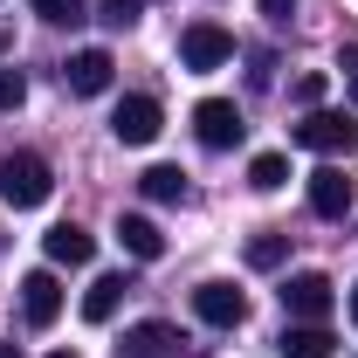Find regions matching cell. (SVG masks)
<instances>
[{"label": "cell", "instance_id": "cell-28", "mask_svg": "<svg viewBox=\"0 0 358 358\" xmlns=\"http://www.w3.org/2000/svg\"><path fill=\"white\" fill-rule=\"evenodd\" d=\"M55 358H76V352H55Z\"/></svg>", "mask_w": 358, "mask_h": 358}, {"label": "cell", "instance_id": "cell-1", "mask_svg": "<svg viewBox=\"0 0 358 358\" xmlns=\"http://www.w3.org/2000/svg\"><path fill=\"white\" fill-rule=\"evenodd\" d=\"M48 193H55V173H48L35 152H7L0 159V200L7 207H42Z\"/></svg>", "mask_w": 358, "mask_h": 358}, {"label": "cell", "instance_id": "cell-27", "mask_svg": "<svg viewBox=\"0 0 358 358\" xmlns=\"http://www.w3.org/2000/svg\"><path fill=\"white\" fill-rule=\"evenodd\" d=\"M352 324H358V289H352Z\"/></svg>", "mask_w": 358, "mask_h": 358}, {"label": "cell", "instance_id": "cell-22", "mask_svg": "<svg viewBox=\"0 0 358 358\" xmlns=\"http://www.w3.org/2000/svg\"><path fill=\"white\" fill-rule=\"evenodd\" d=\"M317 96H324V76H303V83H296V103H310V110H317Z\"/></svg>", "mask_w": 358, "mask_h": 358}, {"label": "cell", "instance_id": "cell-10", "mask_svg": "<svg viewBox=\"0 0 358 358\" xmlns=\"http://www.w3.org/2000/svg\"><path fill=\"white\" fill-rule=\"evenodd\" d=\"M117 358H179V331L173 324H131L124 331V345H117Z\"/></svg>", "mask_w": 358, "mask_h": 358}, {"label": "cell", "instance_id": "cell-7", "mask_svg": "<svg viewBox=\"0 0 358 358\" xmlns=\"http://www.w3.org/2000/svg\"><path fill=\"white\" fill-rule=\"evenodd\" d=\"M159 124H166V117H159V103H152V96H124V103L110 110L117 145H152V138H159Z\"/></svg>", "mask_w": 358, "mask_h": 358}, {"label": "cell", "instance_id": "cell-13", "mask_svg": "<svg viewBox=\"0 0 358 358\" xmlns=\"http://www.w3.org/2000/svg\"><path fill=\"white\" fill-rule=\"evenodd\" d=\"M117 241H124V255H138V262H159L166 255V234H159V221H145V214H124L117 221Z\"/></svg>", "mask_w": 358, "mask_h": 358}, {"label": "cell", "instance_id": "cell-12", "mask_svg": "<svg viewBox=\"0 0 358 358\" xmlns=\"http://www.w3.org/2000/svg\"><path fill=\"white\" fill-rule=\"evenodd\" d=\"M42 248H48V262H62V268H83L90 255H96V241H90V234H83L76 221L48 227V241H42Z\"/></svg>", "mask_w": 358, "mask_h": 358}, {"label": "cell", "instance_id": "cell-26", "mask_svg": "<svg viewBox=\"0 0 358 358\" xmlns=\"http://www.w3.org/2000/svg\"><path fill=\"white\" fill-rule=\"evenodd\" d=\"M0 358H21V345H0Z\"/></svg>", "mask_w": 358, "mask_h": 358}, {"label": "cell", "instance_id": "cell-2", "mask_svg": "<svg viewBox=\"0 0 358 358\" xmlns=\"http://www.w3.org/2000/svg\"><path fill=\"white\" fill-rule=\"evenodd\" d=\"M331 275H317V268H303V275H289L282 282V310H289V324H324L331 317Z\"/></svg>", "mask_w": 358, "mask_h": 358}, {"label": "cell", "instance_id": "cell-20", "mask_svg": "<svg viewBox=\"0 0 358 358\" xmlns=\"http://www.w3.org/2000/svg\"><path fill=\"white\" fill-rule=\"evenodd\" d=\"M28 7H35L42 21H55V28H69V21H83V7H90V0H28Z\"/></svg>", "mask_w": 358, "mask_h": 358}, {"label": "cell", "instance_id": "cell-24", "mask_svg": "<svg viewBox=\"0 0 358 358\" xmlns=\"http://www.w3.org/2000/svg\"><path fill=\"white\" fill-rule=\"evenodd\" d=\"M262 14H268V21H289V14H296V0H262Z\"/></svg>", "mask_w": 358, "mask_h": 358}, {"label": "cell", "instance_id": "cell-8", "mask_svg": "<svg viewBox=\"0 0 358 358\" xmlns=\"http://www.w3.org/2000/svg\"><path fill=\"white\" fill-rule=\"evenodd\" d=\"M21 317H28L35 331H48V324L62 317V282H55L48 268H35V275H21Z\"/></svg>", "mask_w": 358, "mask_h": 358}, {"label": "cell", "instance_id": "cell-15", "mask_svg": "<svg viewBox=\"0 0 358 358\" xmlns=\"http://www.w3.org/2000/svg\"><path fill=\"white\" fill-rule=\"evenodd\" d=\"M117 303H124V275H96L90 296H83V324H110Z\"/></svg>", "mask_w": 358, "mask_h": 358}, {"label": "cell", "instance_id": "cell-5", "mask_svg": "<svg viewBox=\"0 0 358 358\" xmlns=\"http://www.w3.org/2000/svg\"><path fill=\"white\" fill-rule=\"evenodd\" d=\"M193 317L214 324V331H234V324L248 317V296H241L234 282H200V289H193Z\"/></svg>", "mask_w": 358, "mask_h": 358}, {"label": "cell", "instance_id": "cell-6", "mask_svg": "<svg viewBox=\"0 0 358 358\" xmlns=\"http://www.w3.org/2000/svg\"><path fill=\"white\" fill-rule=\"evenodd\" d=\"M193 131L207 152H227V145H241V110L227 103V96H207L200 110H193Z\"/></svg>", "mask_w": 358, "mask_h": 358}, {"label": "cell", "instance_id": "cell-23", "mask_svg": "<svg viewBox=\"0 0 358 358\" xmlns=\"http://www.w3.org/2000/svg\"><path fill=\"white\" fill-rule=\"evenodd\" d=\"M338 69H345V83H352V103H358V48H345V62H338Z\"/></svg>", "mask_w": 358, "mask_h": 358}, {"label": "cell", "instance_id": "cell-17", "mask_svg": "<svg viewBox=\"0 0 358 358\" xmlns=\"http://www.w3.org/2000/svg\"><path fill=\"white\" fill-rule=\"evenodd\" d=\"M282 179H289V159H282V152H262V159H248V186H255V193H275Z\"/></svg>", "mask_w": 358, "mask_h": 358}, {"label": "cell", "instance_id": "cell-11", "mask_svg": "<svg viewBox=\"0 0 358 358\" xmlns=\"http://www.w3.org/2000/svg\"><path fill=\"white\" fill-rule=\"evenodd\" d=\"M310 214H324V221H345L352 214V179L338 173V166L310 173Z\"/></svg>", "mask_w": 358, "mask_h": 358}, {"label": "cell", "instance_id": "cell-19", "mask_svg": "<svg viewBox=\"0 0 358 358\" xmlns=\"http://www.w3.org/2000/svg\"><path fill=\"white\" fill-rule=\"evenodd\" d=\"M138 14H145V0H96V21L103 28H138Z\"/></svg>", "mask_w": 358, "mask_h": 358}, {"label": "cell", "instance_id": "cell-25", "mask_svg": "<svg viewBox=\"0 0 358 358\" xmlns=\"http://www.w3.org/2000/svg\"><path fill=\"white\" fill-rule=\"evenodd\" d=\"M7 55H14V42H7V35H0V62H7Z\"/></svg>", "mask_w": 358, "mask_h": 358}, {"label": "cell", "instance_id": "cell-16", "mask_svg": "<svg viewBox=\"0 0 358 358\" xmlns=\"http://www.w3.org/2000/svg\"><path fill=\"white\" fill-rule=\"evenodd\" d=\"M138 186H145V200H186V173L179 166H152Z\"/></svg>", "mask_w": 358, "mask_h": 358}, {"label": "cell", "instance_id": "cell-14", "mask_svg": "<svg viewBox=\"0 0 358 358\" xmlns=\"http://www.w3.org/2000/svg\"><path fill=\"white\" fill-rule=\"evenodd\" d=\"M338 338L324 324H282V358H331Z\"/></svg>", "mask_w": 358, "mask_h": 358}, {"label": "cell", "instance_id": "cell-4", "mask_svg": "<svg viewBox=\"0 0 358 358\" xmlns=\"http://www.w3.org/2000/svg\"><path fill=\"white\" fill-rule=\"evenodd\" d=\"M227 55H234V35L214 28V21H193V28L179 35V62H186V69H221Z\"/></svg>", "mask_w": 358, "mask_h": 358}, {"label": "cell", "instance_id": "cell-21", "mask_svg": "<svg viewBox=\"0 0 358 358\" xmlns=\"http://www.w3.org/2000/svg\"><path fill=\"white\" fill-rule=\"evenodd\" d=\"M21 96H28V76L14 62H0V110H21Z\"/></svg>", "mask_w": 358, "mask_h": 358}, {"label": "cell", "instance_id": "cell-18", "mask_svg": "<svg viewBox=\"0 0 358 358\" xmlns=\"http://www.w3.org/2000/svg\"><path fill=\"white\" fill-rule=\"evenodd\" d=\"M282 255H289V241H282V234H248V268H275Z\"/></svg>", "mask_w": 358, "mask_h": 358}, {"label": "cell", "instance_id": "cell-9", "mask_svg": "<svg viewBox=\"0 0 358 358\" xmlns=\"http://www.w3.org/2000/svg\"><path fill=\"white\" fill-rule=\"evenodd\" d=\"M110 48H83V55H69V69H62V83L76 90V96H103L110 90Z\"/></svg>", "mask_w": 358, "mask_h": 358}, {"label": "cell", "instance_id": "cell-3", "mask_svg": "<svg viewBox=\"0 0 358 358\" xmlns=\"http://www.w3.org/2000/svg\"><path fill=\"white\" fill-rule=\"evenodd\" d=\"M296 145L303 152H324V159H338V152H352L358 145V124L345 110H310L303 124H296Z\"/></svg>", "mask_w": 358, "mask_h": 358}]
</instances>
